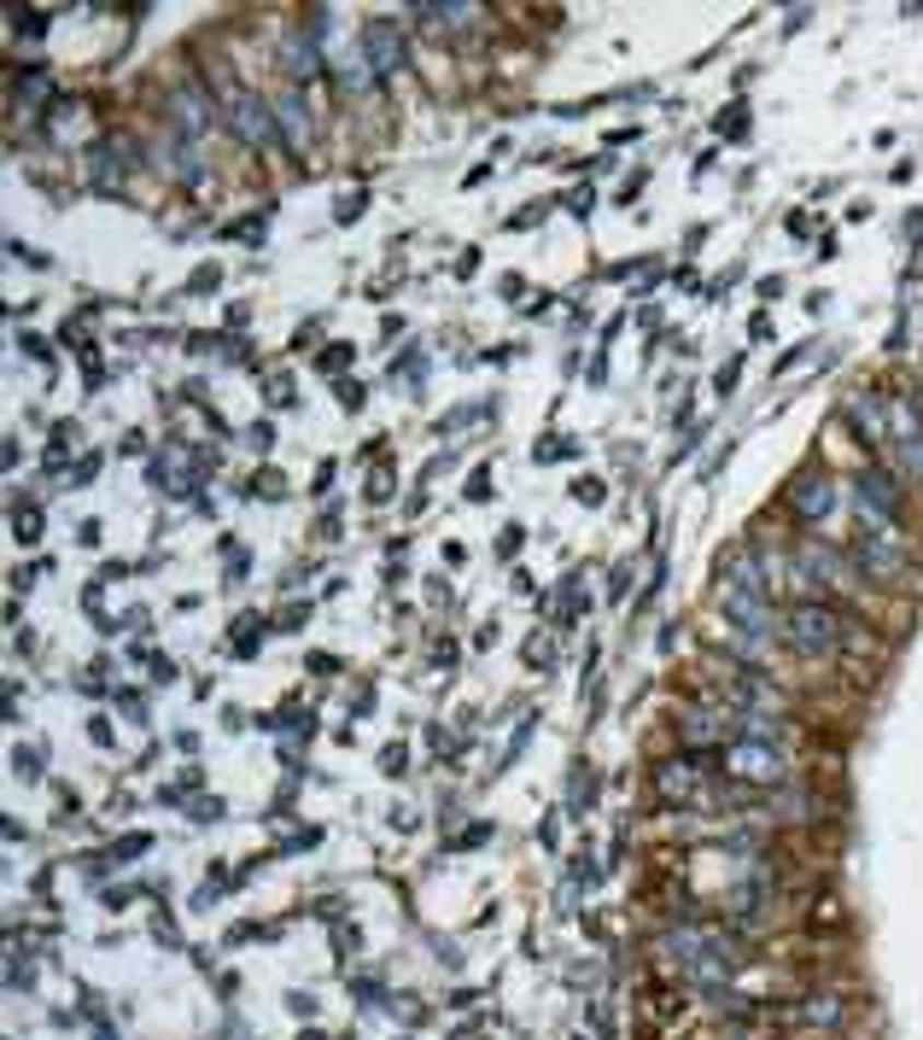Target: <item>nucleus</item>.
Wrapping results in <instances>:
<instances>
[{
    "label": "nucleus",
    "mask_w": 923,
    "mask_h": 1040,
    "mask_svg": "<svg viewBox=\"0 0 923 1040\" xmlns=\"http://www.w3.org/2000/svg\"><path fill=\"white\" fill-rule=\"evenodd\" d=\"M276 129H281V141L293 147V152H304L311 147V106H304V94H281L276 100Z\"/></svg>",
    "instance_id": "nucleus-12"
},
{
    "label": "nucleus",
    "mask_w": 923,
    "mask_h": 1040,
    "mask_svg": "<svg viewBox=\"0 0 923 1040\" xmlns=\"http://www.w3.org/2000/svg\"><path fill=\"white\" fill-rule=\"evenodd\" d=\"M229 234H234V241H258V234H264V217H246V223H229Z\"/></svg>",
    "instance_id": "nucleus-28"
},
{
    "label": "nucleus",
    "mask_w": 923,
    "mask_h": 1040,
    "mask_svg": "<svg viewBox=\"0 0 923 1040\" xmlns=\"http://www.w3.org/2000/svg\"><path fill=\"white\" fill-rule=\"evenodd\" d=\"M538 463H550V456H573V445H568V439H538Z\"/></svg>",
    "instance_id": "nucleus-26"
},
{
    "label": "nucleus",
    "mask_w": 923,
    "mask_h": 1040,
    "mask_svg": "<svg viewBox=\"0 0 923 1040\" xmlns=\"http://www.w3.org/2000/svg\"><path fill=\"white\" fill-rule=\"evenodd\" d=\"M363 54L374 59V71H381V77H392V71H404V65H409L404 30L392 24V19H369V24H363Z\"/></svg>",
    "instance_id": "nucleus-5"
},
{
    "label": "nucleus",
    "mask_w": 923,
    "mask_h": 1040,
    "mask_svg": "<svg viewBox=\"0 0 923 1040\" xmlns=\"http://www.w3.org/2000/svg\"><path fill=\"white\" fill-rule=\"evenodd\" d=\"M135 164H141V159H135V147H124V141L89 147V182L100 187V194H117V182H124Z\"/></svg>",
    "instance_id": "nucleus-7"
},
{
    "label": "nucleus",
    "mask_w": 923,
    "mask_h": 1040,
    "mask_svg": "<svg viewBox=\"0 0 923 1040\" xmlns=\"http://www.w3.org/2000/svg\"><path fill=\"white\" fill-rule=\"evenodd\" d=\"M725 766H731V778L760 783V790H772V783H790V760H783V748H778V743H760V737H731Z\"/></svg>",
    "instance_id": "nucleus-2"
},
{
    "label": "nucleus",
    "mask_w": 923,
    "mask_h": 1040,
    "mask_svg": "<svg viewBox=\"0 0 923 1040\" xmlns=\"http://www.w3.org/2000/svg\"><path fill=\"white\" fill-rule=\"evenodd\" d=\"M614 596H626L631 591V561H626V568H614V585H608Z\"/></svg>",
    "instance_id": "nucleus-34"
},
{
    "label": "nucleus",
    "mask_w": 923,
    "mask_h": 1040,
    "mask_svg": "<svg viewBox=\"0 0 923 1040\" xmlns=\"http://www.w3.org/2000/svg\"><path fill=\"white\" fill-rule=\"evenodd\" d=\"M12 533H19V544H36L42 538V509H19V526H12Z\"/></svg>",
    "instance_id": "nucleus-22"
},
{
    "label": "nucleus",
    "mask_w": 923,
    "mask_h": 1040,
    "mask_svg": "<svg viewBox=\"0 0 923 1040\" xmlns=\"http://www.w3.org/2000/svg\"><path fill=\"white\" fill-rule=\"evenodd\" d=\"M684 737H690L696 748H708V743H725V737H737V720H731V708H690L684 713Z\"/></svg>",
    "instance_id": "nucleus-11"
},
{
    "label": "nucleus",
    "mask_w": 923,
    "mask_h": 1040,
    "mask_svg": "<svg viewBox=\"0 0 923 1040\" xmlns=\"http://www.w3.org/2000/svg\"><path fill=\"white\" fill-rule=\"evenodd\" d=\"M895 445H900L906 474H912V480H923V421H918L912 404H900V433H895Z\"/></svg>",
    "instance_id": "nucleus-14"
},
{
    "label": "nucleus",
    "mask_w": 923,
    "mask_h": 1040,
    "mask_svg": "<svg viewBox=\"0 0 923 1040\" xmlns=\"http://www.w3.org/2000/svg\"><path fill=\"white\" fill-rule=\"evenodd\" d=\"M801 1023H807V1029H836V1023H842V1000L836 994H807L801 1000Z\"/></svg>",
    "instance_id": "nucleus-18"
},
{
    "label": "nucleus",
    "mask_w": 923,
    "mask_h": 1040,
    "mask_svg": "<svg viewBox=\"0 0 923 1040\" xmlns=\"http://www.w3.org/2000/svg\"><path fill=\"white\" fill-rule=\"evenodd\" d=\"M170 117L182 124V135H199L205 124H211V106H205V94H199L194 77H187L182 89H176V100H170Z\"/></svg>",
    "instance_id": "nucleus-13"
},
{
    "label": "nucleus",
    "mask_w": 923,
    "mask_h": 1040,
    "mask_svg": "<svg viewBox=\"0 0 923 1040\" xmlns=\"http://www.w3.org/2000/svg\"><path fill=\"white\" fill-rule=\"evenodd\" d=\"M42 760H47V748H19V772L24 778H42Z\"/></svg>",
    "instance_id": "nucleus-25"
},
{
    "label": "nucleus",
    "mask_w": 923,
    "mask_h": 1040,
    "mask_svg": "<svg viewBox=\"0 0 923 1040\" xmlns=\"http://www.w3.org/2000/svg\"><path fill=\"white\" fill-rule=\"evenodd\" d=\"M795 561L807 568V579H818V585H836V579H842V556L825 550V544H801Z\"/></svg>",
    "instance_id": "nucleus-17"
},
{
    "label": "nucleus",
    "mask_w": 923,
    "mask_h": 1040,
    "mask_svg": "<svg viewBox=\"0 0 923 1040\" xmlns=\"http://www.w3.org/2000/svg\"><path fill=\"white\" fill-rule=\"evenodd\" d=\"M222 281V269L217 264H205V269H194V281H187V293H205V287H217Z\"/></svg>",
    "instance_id": "nucleus-27"
},
{
    "label": "nucleus",
    "mask_w": 923,
    "mask_h": 1040,
    "mask_svg": "<svg viewBox=\"0 0 923 1040\" xmlns=\"http://www.w3.org/2000/svg\"><path fill=\"white\" fill-rule=\"evenodd\" d=\"M853 568H860L865 579H883V585H895V579L906 573V556H900V544H888L883 533H865L860 544H853Z\"/></svg>",
    "instance_id": "nucleus-6"
},
{
    "label": "nucleus",
    "mask_w": 923,
    "mask_h": 1040,
    "mask_svg": "<svg viewBox=\"0 0 923 1040\" xmlns=\"http://www.w3.org/2000/svg\"><path fill=\"white\" fill-rule=\"evenodd\" d=\"M363 205H369L363 194H346V205H339V223H351V217H357V211H363Z\"/></svg>",
    "instance_id": "nucleus-31"
},
{
    "label": "nucleus",
    "mask_w": 923,
    "mask_h": 1040,
    "mask_svg": "<svg viewBox=\"0 0 923 1040\" xmlns=\"http://www.w3.org/2000/svg\"><path fill=\"white\" fill-rule=\"evenodd\" d=\"M229 124H234V135H241V141H252V147L281 141V129H276V106H269V100H258V94H234Z\"/></svg>",
    "instance_id": "nucleus-4"
},
{
    "label": "nucleus",
    "mask_w": 923,
    "mask_h": 1040,
    "mask_svg": "<svg viewBox=\"0 0 923 1040\" xmlns=\"http://www.w3.org/2000/svg\"><path fill=\"white\" fill-rule=\"evenodd\" d=\"M853 498H860L865 515H883V521L900 515V486H895V474H883V468H865L860 480H853Z\"/></svg>",
    "instance_id": "nucleus-8"
},
{
    "label": "nucleus",
    "mask_w": 923,
    "mask_h": 1040,
    "mask_svg": "<svg viewBox=\"0 0 923 1040\" xmlns=\"http://www.w3.org/2000/svg\"><path fill=\"white\" fill-rule=\"evenodd\" d=\"M526 661H533V667H538V673H544V661H550V667H556V643H550V638H544V632H538L533 643H526Z\"/></svg>",
    "instance_id": "nucleus-23"
},
{
    "label": "nucleus",
    "mask_w": 923,
    "mask_h": 1040,
    "mask_svg": "<svg viewBox=\"0 0 923 1040\" xmlns=\"http://www.w3.org/2000/svg\"><path fill=\"white\" fill-rule=\"evenodd\" d=\"M521 538H526L521 526H515V533H503V538H498V556H515V550H521Z\"/></svg>",
    "instance_id": "nucleus-33"
},
{
    "label": "nucleus",
    "mask_w": 923,
    "mask_h": 1040,
    "mask_svg": "<svg viewBox=\"0 0 923 1040\" xmlns=\"http://www.w3.org/2000/svg\"><path fill=\"white\" fill-rule=\"evenodd\" d=\"M147 842H152V837H129V842H117V848H112V860H135Z\"/></svg>",
    "instance_id": "nucleus-30"
},
{
    "label": "nucleus",
    "mask_w": 923,
    "mask_h": 1040,
    "mask_svg": "<svg viewBox=\"0 0 923 1040\" xmlns=\"http://www.w3.org/2000/svg\"><path fill=\"white\" fill-rule=\"evenodd\" d=\"M720 596H725V614H731V626H737V638L748 643V650H766V643L778 638V626H772V603H766V579H760V568H755L748 556L725 561Z\"/></svg>",
    "instance_id": "nucleus-1"
},
{
    "label": "nucleus",
    "mask_w": 923,
    "mask_h": 1040,
    "mask_svg": "<svg viewBox=\"0 0 923 1040\" xmlns=\"http://www.w3.org/2000/svg\"><path fill=\"white\" fill-rule=\"evenodd\" d=\"M351 363V346H328L322 351V369H346Z\"/></svg>",
    "instance_id": "nucleus-29"
},
{
    "label": "nucleus",
    "mask_w": 923,
    "mask_h": 1040,
    "mask_svg": "<svg viewBox=\"0 0 923 1040\" xmlns=\"http://www.w3.org/2000/svg\"><path fill=\"white\" fill-rule=\"evenodd\" d=\"M783 632L801 655H830L836 643H842V614L830 603H795L790 620H783Z\"/></svg>",
    "instance_id": "nucleus-3"
},
{
    "label": "nucleus",
    "mask_w": 923,
    "mask_h": 1040,
    "mask_svg": "<svg viewBox=\"0 0 923 1040\" xmlns=\"http://www.w3.org/2000/svg\"><path fill=\"white\" fill-rule=\"evenodd\" d=\"M252 491H258V498H281L287 486H281V474H276V468H264L258 480H252Z\"/></svg>",
    "instance_id": "nucleus-24"
},
{
    "label": "nucleus",
    "mask_w": 923,
    "mask_h": 1040,
    "mask_svg": "<svg viewBox=\"0 0 923 1040\" xmlns=\"http://www.w3.org/2000/svg\"><path fill=\"white\" fill-rule=\"evenodd\" d=\"M591 795H596L591 772H585V766H573V813H585V807H591Z\"/></svg>",
    "instance_id": "nucleus-21"
},
{
    "label": "nucleus",
    "mask_w": 923,
    "mask_h": 1040,
    "mask_svg": "<svg viewBox=\"0 0 923 1040\" xmlns=\"http://www.w3.org/2000/svg\"><path fill=\"white\" fill-rule=\"evenodd\" d=\"M164 164H170V176H176V182H199L205 176V159H199V147L187 141V135H170V141H164Z\"/></svg>",
    "instance_id": "nucleus-16"
},
{
    "label": "nucleus",
    "mask_w": 923,
    "mask_h": 1040,
    "mask_svg": "<svg viewBox=\"0 0 923 1040\" xmlns=\"http://www.w3.org/2000/svg\"><path fill=\"white\" fill-rule=\"evenodd\" d=\"M790 509L801 521H825L836 509V486L825 480V474H801V480L790 486Z\"/></svg>",
    "instance_id": "nucleus-10"
},
{
    "label": "nucleus",
    "mask_w": 923,
    "mask_h": 1040,
    "mask_svg": "<svg viewBox=\"0 0 923 1040\" xmlns=\"http://www.w3.org/2000/svg\"><path fill=\"white\" fill-rule=\"evenodd\" d=\"M304 667H311V673H322V678H328V673H339V661H334V655H311V661H304Z\"/></svg>",
    "instance_id": "nucleus-32"
},
{
    "label": "nucleus",
    "mask_w": 923,
    "mask_h": 1040,
    "mask_svg": "<svg viewBox=\"0 0 923 1040\" xmlns=\"http://www.w3.org/2000/svg\"><path fill=\"white\" fill-rule=\"evenodd\" d=\"M702 772H708L702 755L696 760H661L655 766V795L661 801H690L696 790H702Z\"/></svg>",
    "instance_id": "nucleus-9"
},
{
    "label": "nucleus",
    "mask_w": 923,
    "mask_h": 1040,
    "mask_svg": "<svg viewBox=\"0 0 923 1040\" xmlns=\"http://www.w3.org/2000/svg\"><path fill=\"white\" fill-rule=\"evenodd\" d=\"M12 30H19V36H47V12L12 7Z\"/></svg>",
    "instance_id": "nucleus-20"
},
{
    "label": "nucleus",
    "mask_w": 923,
    "mask_h": 1040,
    "mask_svg": "<svg viewBox=\"0 0 923 1040\" xmlns=\"http://www.w3.org/2000/svg\"><path fill=\"white\" fill-rule=\"evenodd\" d=\"M287 65H293V77H316V71H322L316 36H293V42H287Z\"/></svg>",
    "instance_id": "nucleus-19"
},
{
    "label": "nucleus",
    "mask_w": 923,
    "mask_h": 1040,
    "mask_svg": "<svg viewBox=\"0 0 923 1040\" xmlns=\"http://www.w3.org/2000/svg\"><path fill=\"white\" fill-rule=\"evenodd\" d=\"M848 421L860 428V439H883V428H888V409H883L877 392H853V398H848Z\"/></svg>",
    "instance_id": "nucleus-15"
}]
</instances>
